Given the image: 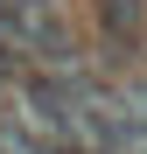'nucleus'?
<instances>
[{
  "mask_svg": "<svg viewBox=\"0 0 147 154\" xmlns=\"http://www.w3.org/2000/svg\"><path fill=\"white\" fill-rule=\"evenodd\" d=\"M0 49L7 56H35L49 70L70 63V28L56 0H0Z\"/></svg>",
  "mask_w": 147,
  "mask_h": 154,
  "instance_id": "nucleus-1",
  "label": "nucleus"
},
{
  "mask_svg": "<svg viewBox=\"0 0 147 154\" xmlns=\"http://www.w3.org/2000/svg\"><path fill=\"white\" fill-rule=\"evenodd\" d=\"M91 21H98V42L119 63H133L147 49V0H91Z\"/></svg>",
  "mask_w": 147,
  "mask_h": 154,
  "instance_id": "nucleus-2",
  "label": "nucleus"
}]
</instances>
